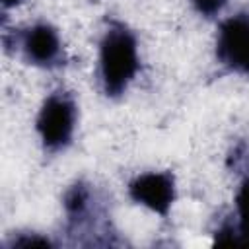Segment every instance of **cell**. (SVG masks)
<instances>
[{
  "label": "cell",
  "mask_w": 249,
  "mask_h": 249,
  "mask_svg": "<svg viewBox=\"0 0 249 249\" xmlns=\"http://www.w3.org/2000/svg\"><path fill=\"white\" fill-rule=\"evenodd\" d=\"M18 47L23 58L39 68H54L62 60V41L58 31L47 23L39 21L18 35Z\"/></svg>",
  "instance_id": "5b68a950"
},
{
  "label": "cell",
  "mask_w": 249,
  "mask_h": 249,
  "mask_svg": "<svg viewBox=\"0 0 249 249\" xmlns=\"http://www.w3.org/2000/svg\"><path fill=\"white\" fill-rule=\"evenodd\" d=\"M130 198L150 212L167 218L177 196L175 177L171 171H146L128 183Z\"/></svg>",
  "instance_id": "277c9868"
},
{
  "label": "cell",
  "mask_w": 249,
  "mask_h": 249,
  "mask_svg": "<svg viewBox=\"0 0 249 249\" xmlns=\"http://www.w3.org/2000/svg\"><path fill=\"white\" fill-rule=\"evenodd\" d=\"M191 4H193V8H195L200 16H204V18H214V16H218V14L226 8L228 0H191Z\"/></svg>",
  "instance_id": "52a82bcc"
},
{
  "label": "cell",
  "mask_w": 249,
  "mask_h": 249,
  "mask_svg": "<svg viewBox=\"0 0 249 249\" xmlns=\"http://www.w3.org/2000/svg\"><path fill=\"white\" fill-rule=\"evenodd\" d=\"M99 82L107 97L123 95L140 68L136 35L121 21H111L99 41Z\"/></svg>",
  "instance_id": "6da1fadb"
},
{
  "label": "cell",
  "mask_w": 249,
  "mask_h": 249,
  "mask_svg": "<svg viewBox=\"0 0 249 249\" xmlns=\"http://www.w3.org/2000/svg\"><path fill=\"white\" fill-rule=\"evenodd\" d=\"M235 208H237V226L249 239V179H245L235 195Z\"/></svg>",
  "instance_id": "8992f818"
},
{
  "label": "cell",
  "mask_w": 249,
  "mask_h": 249,
  "mask_svg": "<svg viewBox=\"0 0 249 249\" xmlns=\"http://www.w3.org/2000/svg\"><path fill=\"white\" fill-rule=\"evenodd\" d=\"M216 56L228 70L249 78V12L231 16L220 23Z\"/></svg>",
  "instance_id": "3957f363"
},
{
  "label": "cell",
  "mask_w": 249,
  "mask_h": 249,
  "mask_svg": "<svg viewBox=\"0 0 249 249\" xmlns=\"http://www.w3.org/2000/svg\"><path fill=\"white\" fill-rule=\"evenodd\" d=\"M76 121H78V109L74 97L62 89L49 93L35 121V128L41 138V144L49 152L64 150L72 142Z\"/></svg>",
  "instance_id": "7a4b0ae2"
},
{
  "label": "cell",
  "mask_w": 249,
  "mask_h": 249,
  "mask_svg": "<svg viewBox=\"0 0 249 249\" xmlns=\"http://www.w3.org/2000/svg\"><path fill=\"white\" fill-rule=\"evenodd\" d=\"M21 0H2V6L4 8H14V6H18Z\"/></svg>",
  "instance_id": "ba28073f"
}]
</instances>
